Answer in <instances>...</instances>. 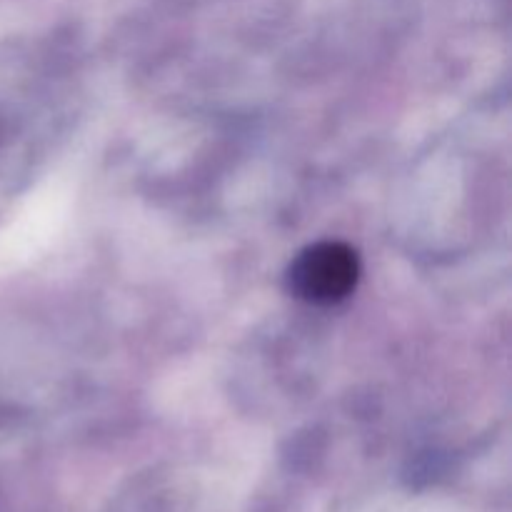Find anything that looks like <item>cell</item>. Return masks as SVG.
<instances>
[{
  "mask_svg": "<svg viewBox=\"0 0 512 512\" xmlns=\"http://www.w3.org/2000/svg\"><path fill=\"white\" fill-rule=\"evenodd\" d=\"M360 275L358 255L345 243H315L293 260L290 290L308 303H340L355 290Z\"/></svg>",
  "mask_w": 512,
  "mask_h": 512,
  "instance_id": "1",
  "label": "cell"
}]
</instances>
